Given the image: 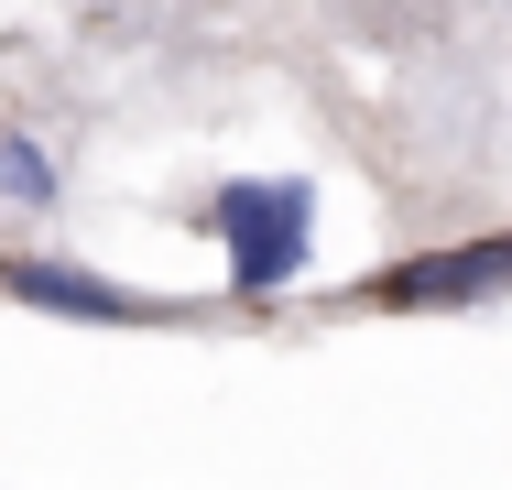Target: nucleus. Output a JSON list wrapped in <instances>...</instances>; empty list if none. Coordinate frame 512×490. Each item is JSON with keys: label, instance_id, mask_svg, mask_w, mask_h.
Listing matches in <instances>:
<instances>
[{"label": "nucleus", "instance_id": "20e7f679", "mask_svg": "<svg viewBox=\"0 0 512 490\" xmlns=\"http://www.w3.org/2000/svg\"><path fill=\"white\" fill-rule=\"evenodd\" d=\"M55 196H66V175H55V153H44L33 131H0V207H33V218H44Z\"/></svg>", "mask_w": 512, "mask_h": 490}, {"label": "nucleus", "instance_id": "f257e3e1", "mask_svg": "<svg viewBox=\"0 0 512 490\" xmlns=\"http://www.w3.org/2000/svg\"><path fill=\"white\" fill-rule=\"evenodd\" d=\"M207 229L229 251V294L262 305V294H295L316 262V186L306 175H229L207 196Z\"/></svg>", "mask_w": 512, "mask_h": 490}, {"label": "nucleus", "instance_id": "f03ea898", "mask_svg": "<svg viewBox=\"0 0 512 490\" xmlns=\"http://www.w3.org/2000/svg\"><path fill=\"white\" fill-rule=\"evenodd\" d=\"M371 294H382L393 316H458V305H502V294H512V229L447 240V251H414V262H393Z\"/></svg>", "mask_w": 512, "mask_h": 490}, {"label": "nucleus", "instance_id": "7ed1b4c3", "mask_svg": "<svg viewBox=\"0 0 512 490\" xmlns=\"http://www.w3.org/2000/svg\"><path fill=\"white\" fill-rule=\"evenodd\" d=\"M0 294L33 305V316H77V327H153V316H164L153 294L109 284L88 262H55V251H11V262H0Z\"/></svg>", "mask_w": 512, "mask_h": 490}]
</instances>
